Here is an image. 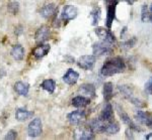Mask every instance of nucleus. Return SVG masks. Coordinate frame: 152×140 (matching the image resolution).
<instances>
[{
  "label": "nucleus",
  "mask_w": 152,
  "mask_h": 140,
  "mask_svg": "<svg viewBox=\"0 0 152 140\" xmlns=\"http://www.w3.org/2000/svg\"><path fill=\"white\" fill-rule=\"evenodd\" d=\"M145 92L147 94L152 95V77L145 83Z\"/></svg>",
  "instance_id": "30"
},
{
  "label": "nucleus",
  "mask_w": 152,
  "mask_h": 140,
  "mask_svg": "<svg viewBox=\"0 0 152 140\" xmlns=\"http://www.w3.org/2000/svg\"><path fill=\"white\" fill-rule=\"evenodd\" d=\"M94 131L91 130V128L82 131L81 135H80V137H79V139H82V140H89V139H94Z\"/></svg>",
  "instance_id": "25"
},
{
  "label": "nucleus",
  "mask_w": 152,
  "mask_h": 140,
  "mask_svg": "<svg viewBox=\"0 0 152 140\" xmlns=\"http://www.w3.org/2000/svg\"><path fill=\"white\" fill-rule=\"evenodd\" d=\"M84 119H85V113L84 111H81V110H79V111H74L68 115V120L70 121L71 124L77 125L81 121H83Z\"/></svg>",
  "instance_id": "14"
},
{
  "label": "nucleus",
  "mask_w": 152,
  "mask_h": 140,
  "mask_svg": "<svg viewBox=\"0 0 152 140\" xmlns=\"http://www.w3.org/2000/svg\"><path fill=\"white\" fill-rule=\"evenodd\" d=\"M125 1H126V2H128V3L130 4V5H132V4H133L134 2L136 1V0H125Z\"/></svg>",
  "instance_id": "33"
},
{
  "label": "nucleus",
  "mask_w": 152,
  "mask_h": 140,
  "mask_svg": "<svg viewBox=\"0 0 152 140\" xmlns=\"http://www.w3.org/2000/svg\"><path fill=\"white\" fill-rule=\"evenodd\" d=\"M148 6H147V4H143L141 9V20L143 22H145L146 19H148Z\"/></svg>",
  "instance_id": "28"
},
{
  "label": "nucleus",
  "mask_w": 152,
  "mask_h": 140,
  "mask_svg": "<svg viewBox=\"0 0 152 140\" xmlns=\"http://www.w3.org/2000/svg\"><path fill=\"white\" fill-rule=\"evenodd\" d=\"M49 35H50V29L48 26H41L36 32V41L37 43H44L49 38Z\"/></svg>",
  "instance_id": "12"
},
{
  "label": "nucleus",
  "mask_w": 152,
  "mask_h": 140,
  "mask_svg": "<svg viewBox=\"0 0 152 140\" xmlns=\"http://www.w3.org/2000/svg\"><path fill=\"white\" fill-rule=\"evenodd\" d=\"M8 11L12 14H16L18 11V2H11L8 4Z\"/></svg>",
  "instance_id": "29"
},
{
  "label": "nucleus",
  "mask_w": 152,
  "mask_h": 140,
  "mask_svg": "<svg viewBox=\"0 0 152 140\" xmlns=\"http://www.w3.org/2000/svg\"><path fill=\"white\" fill-rule=\"evenodd\" d=\"M148 19H149V21L152 23V14H149L148 15Z\"/></svg>",
  "instance_id": "35"
},
{
  "label": "nucleus",
  "mask_w": 152,
  "mask_h": 140,
  "mask_svg": "<svg viewBox=\"0 0 152 140\" xmlns=\"http://www.w3.org/2000/svg\"><path fill=\"white\" fill-rule=\"evenodd\" d=\"M42 130L43 128H42V121L40 118H36L28 124V133L31 137H37L41 135Z\"/></svg>",
  "instance_id": "7"
},
{
  "label": "nucleus",
  "mask_w": 152,
  "mask_h": 140,
  "mask_svg": "<svg viewBox=\"0 0 152 140\" xmlns=\"http://www.w3.org/2000/svg\"><path fill=\"white\" fill-rule=\"evenodd\" d=\"M99 118L104 122L113 121V119H114V110H113V106L110 104V103L107 104V106L104 107V109L102 110V113H100Z\"/></svg>",
  "instance_id": "11"
},
{
  "label": "nucleus",
  "mask_w": 152,
  "mask_h": 140,
  "mask_svg": "<svg viewBox=\"0 0 152 140\" xmlns=\"http://www.w3.org/2000/svg\"><path fill=\"white\" fill-rule=\"evenodd\" d=\"M118 89H119L120 92L124 95V97L126 99H128L130 102L133 105H135L138 108H144L146 107V103H144L143 101H141L138 97H135L134 96V92H133V88L130 87V86L127 85H119L118 86Z\"/></svg>",
  "instance_id": "2"
},
{
  "label": "nucleus",
  "mask_w": 152,
  "mask_h": 140,
  "mask_svg": "<svg viewBox=\"0 0 152 140\" xmlns=\"http://www.w3.org/2000/svg\"><path fill=\"white\" fill-rule=\"evenodd\" d=\"M119 0H112L109 1L107 8V19H105V25L109 29L112 28V24L116 18V8Z\"/></svg>",
  "instance_id": "3"
},
{
  "label": "nucleus",
  "mask_w": 152,
  "mask_h": 140,
  "mask_svg": "<svg viewBox=\"0 0 152 140\" xmlns=\"http://www.w3.org/2000/svg\"><path fill=\"white\" fill-rule=\"evenodd\" d=\"M114 97V86L112 83L107 82L104 85V98L105 102H109Z\"/></svg>",
  "instance_id": "19"
},
{
  "label": "nucleus",
  "mask_w": 152,
  "mask_h": 140,
  "mask_svg": "<svg viewBox=\"0 0 152 140\" xmlns=\"http://www.w3.org/2000/svg\"><path fill=\"white\" fill-rule=\"evenodd\" d=\"M33 114H34V112H29L26 109L19 108V109L16 110V112H15V118L18 120V121H24V120H26L28 118L33 116Z\"/></svg>",
  "instance_id": "21"
},
{
  "label": "nucleus",
  "mask_w": 152,
  "mask_h": 140,
  "mask_svg": "<svg viewBox=\"0 0 152 140\" xmlns=\"http://www.w3.org/2000/svg\"><path fill=\"white\" fill-rule=\"evenodd\" d=\"M51 46L50 45H42L37 46L35 50L33 51V55L36 58H41L43 56H45L50 51Z\"/></svg>",
  "instance_id": "16"
},
{
  "label": "nucleus",
  "mask_w": 152,
  "mask_h": 140,
  "mask_svg": "<svg viewBox=\"0 0 152 140\" xmlns=\"http://www.w3.org/2000/svg\"><path fill=\"white\" fill-rule=\"evenodd\" d=\"M95 33H96L97 36H99V38L102 39V41H105V43H109L111 45H114L116 43V36L115 34L110 30L109 28H104V27H97L95 29Z\"/></svg>",
  "instance_id": "5"
},
{
  "label": "nucleus",
  "mask_w": 152,
  "mask_h": 140,
  "mask_svg": "<svg viewBox=\"0 0 152 140\" xmlns=\"http://www.w3.org/2000/svg\"><path fill=\"white\" fill-rule=\"evenodd\" d=\"M57 11V6L54 3H50L47 4L41 9V15L44 17V18H49V17L53 16L55 14V12Z\"/></svg>",
  "instance_id": "15"
},
{
  "label": "nucleus",
  "mask_w": 152,
  "mask_h": 140,
  "mask_svg": "<svg viewBox=\"0 0 152 140\" xmlns=\"http://www.w3.org/2000/svg\"><path fill=\"white\" fill-rule=\"evenodd\" d=\"M79 92L82 95L86 96L89 98H94L95 97V88L94 85L91 84H84L79 88Z\"/></svg>",
  "instance_id": "17"
},
{
  "label": "nucleus",
  "mask_w": 152,
  "mask_h": 140,
  "mask_svg": "<svg viewBox=\"0 0 152 140\" xmlns=\"http://www.w3.org/2000/svg\"><path fill=\"white\" fill-rule=\"evenodd\" d=\"M90 103V100L88 98L84 97V96H77V97L73 98L72 105L76 108H83L86 107Z\"/></svg>",
  "instance_id": "18"
},
{
  "label": "nucleus",
  "mask_w": 152,
  "mask_h": 140,
  "mask_svg": "<svg viewBox=\"0 0 152 140\" xmlns=\"http://www.w3.org/2000/svg\"><path fill=\"white\" fill-rule=\"evenodd\" d=\"M136 43H137V38H131L127 41H125L123 45H122V48H123L124 50H129V48H133V46L136 45Z\"/></svg>",
  "instance_id": "27"
},
{
  "label": "nucleus",
  "mask_w": 152,
  "mask_h": 140,
  "mask_svg": "<svg viewBox=\"0 0 152 140\" xmlns=\"http://www.w3.org/2000/svg\"><path fill=\"white\" fill-rule=\"evenodd\" d=\"M118 112H119V115H120V117H121L122 121H123L126 125H128L129 128H131L132 130H135V131H141L140 127H139L138 125L135 123L133 120L129 117V115L127 114V113H125L123 110L121 111V109L118 110Z\"/></svg>",
  "instance_id": "10"
},
{
  "label": "nucleus",
  "mask_w": 152,
  "mask_h": 140,
  "mask_svg": "<svg viewBox=\"0 0 152 140\" xmlns=\"http://www.w3.org/2000/svg\"><path fill=\"white\" fill-rule=\"evenodd\" d=\"M16 137H18V133H16V131H14V130H9L8 133H7V135L5 136V139L7 140H13L15 139Z\"/></svg>",
  "instance_id": "31"
},
{
  "label": "nucleus",
  "mask_w": 152,
  "mask_h": 140,
  "mask_svg": "<svg viewBox=\"0 0 152 140\" xmlns=\"http://www.w3.org/2000/svg\"><path fill=\"white\" fill-rule=\"evenodd\" d=\"M135 118H136L140 123L146 125L147 127L152 129V113L137 110L136 113H135Z\"/></svg>",
  "instance_id": "6"
},
{
  "label": "nucleus",
  "mask_w": 152,
  "mask_h": 140,
  "mask_svg": "<svg viewBox=\"0 0 152 140\" xmlns=\"http://www.w3.org/2000/svg\"><path fill=\"white\" fill-rule=\"evenodd\" d=\"M77 8L73 5H67L64 7L63 9V12H62V19L65 21H68V20H72L74 19L76 16H77Z\"/></svg>",
  "instance_id": "9"
},
{
  "label": "nucleus",
  "mask_w": 152,
  "mask_h": 140,
  "mask_svg": "<svg viewBox=\"0 0 152 140\" xmlns=\"http://www.w3.org/2000/svg\"><path fill=\"white\" fill-rule=\"evenodd\" d=\"M95 61L96 58L94 56H82L78 60V66L83 70H92V68L95 65Z\"/></svg>",
  "instance_id": "8"
},
{
  "label": "nucleus",
  "mask_w": 152,
  "mask_h": 140,
  "mask_svg": "<svg viewBox=\"0 0 152 140\" xmlns=\"http://www.w3.org/2000/svg\"><path fill=\"white\" fill-rule=\"evenodd\" d=\"M143 64L150 72H152V63L151 62H149V61H143Z\"/></svg>",
  "instance_id": "32"
},
{
  "label": "nucleus",
  "mask_w": 152,
  "mask_h": 140,
  "mask_svg": "<svg viewBox=\"0 0 152 140\" xmlns=\"http://www.w3.org/2000/svg\"><path fill=\"white\" fill-rule=\"evenodd\" d=\"M78 78H79V74L73 71L72 69H69L63 77V81L68 85H74L78 81Z\"/></svg>",
  "instance_id": "13"
},
{
  "label": "nucleus",
  "mask_w": 152,
  "mask_h": 140,
  "mask_svg": "<svg viewBox=\"0 0 152 140\" xmlns=\"http://www.w3.org/2000/svg\"><path fill=\"white\" fill-rule=\"evenodd\" d=\"M119 131H120L119 123H117V122H115V121L109 122L104 129V133H107V134H117Z\"/></svg>",
  "instance_id": "23"
},
{
  "label": "nucleus",
  "mask_w": 152,
  "mask_h": 140,
  "mask_svg": "<svg viewBox=\"0 0 152 140\" xmlns=\"http://www.w3.org/2000/svg\"><path fill=\"white\" fill-rule=\"evenodd\" d=\"M149 10H150V11H151V12H152V5H151V6H150V8H149Z\"/></svg>",
  "instance_id": "36"
},
{
  "label": "nucleus",
  "mask_w": 152,
  "mask_h": 140,
  "mask_svg": "<svg viewBox=\"0 0 152 140\" xmlns=\"http://www.w3.org/2000/svg\"><path fill=\"white\" fill-rule=\"evenodd\" d=\"M126 69L124 58L121 56H115L113 58H110L104 64V66L100 69V75L104 77H111V76L117 75L122 72H124Z\"/></svg>",
  "instance_id": "1"
},
{
  "label": "nucleus",
  "mask_w": 152,
  "mask_h": 140,
  "mask_svg": "<svg viewBox=\"0 0 152 140\" xmlns=\"http://www.w3.org/2000/svg\"><path fill=\"white\" fill-rule=\"evenodd\" d=\"M11 56L15 61H21L24 56V48L19 45L13 46L11 51Z\"/></svg>",
  "instance_id": "20"
},
{
  "label": "nucleus",
  "mask_w": 152,
  "mask_h": 140,
  "mask_svg": "<svg viewBox=\"0 0 152 140\" xmlns=\"http://www.w3.org/2000/svg\"><path fill=\"white\" fill-rule=\"evenodd\" d=\"M99 16H100L99 8H95L94 10L91 11V13H90V17L92 18V25L97 24V22H99Z\"/></svg>",
  "instance_id": "26"
},
{
  "label": "nucleus",
  "mask_w": 152,
  "mask_h": 140,
  "mask_svg": "<svg viewBox=\"0 0 152 140\" xmlns=\"http://www.w3.org/2000/svg\"><path fill=\"white\" fill-rule=\"evenodd\" d=\"M111 43H105V41H99V43H95L92 50H94V53L95 56H104V55H109V53H113Z\"/></svg>",
  "instance_id": "4"
},
{
  "label": "nucleus",
  "mask_w": 152,
  "mask_h": 140,
  "mask_svg": "<svg viewBox=\"0 0 152 140\" xmlns=\"http://www.w3.org/2000/svg\"><path fill=\"white\" fill-rule=\"evenodd\" d=\"M151 136H152V133H149L148 135H145V137H144V138H145V139H149Z\"/></svg>",
  "instance_id": "34"
},
{
  "label": "nucleus",
  "mask_w": 152,
  "mask_h": 140,
  "mask_svg": "<svg viewBox=\"0 0 152 140\" xmlns=\"http://www.w3.org/2000/svg\"><path fill=\"white\" fill-rule=\"evenodd\" d=\"M14 89H15L16 93H18L19 95L26 96V95H28V93L29 86L26 84V83H23V82H16L15 85H14Z\"/></svg>",
  "instance_id": "22"
},
{
  "label": "nucleus",
  "mask_w": 152,
  "mask_h": 140,
  "mask_svg": "<svg viewBox=\"0 0 152 140\" xmlns=\"http://www.w3.org/2000/svg\"><path fill=\"white\" fill-rule=\"evenodd\" d=\"M42 88L44 90H46L47 92H49L50 94L54 93L55 91V88H56V83L55 81L53 80H45L43 83H42Z\"/></svg>",
  "instance_id": "24"
}]
</instances>
